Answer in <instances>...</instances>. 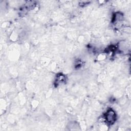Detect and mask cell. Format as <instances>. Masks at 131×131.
Here are the masks:
<instances>
[{"instance_id": "6da1fadb", "label": "cell", "mask_w": 131, "mask_h": 131, "mask_svg": "<svg viewBox=\"0 0 131 131\" xmlns=\"http://www.w3.org/2000/svg\"><path fill=\"white\" fill-rule=\"evenodd\" d=\"M115 114L113 111H108L107 112L105 115V119L109 123H112L115 121Z\"/></svg>"}]
</instances>
